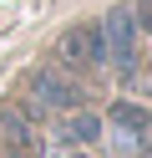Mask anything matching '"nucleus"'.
Instances as JSON below:
<instances>
[{"mask_svg": "<svg viewBox=\"0 0 152 158\" xmlns=\"http://www.w3.org/2000/svg\"><path fill=\"white\" fill-rule=\"evenodd\" d=\"M61 143H66V148L101 143V117L96 112H66V117H61Z\"/></svg>", "mask_w": 152, "mask_h": 158, "instance_id": "6", "label": "nucleus"}, {"mask_svg": "<svg viewBox=\"0 0 152 158\" xmlns=\"http://www.w3.org/2000/svg\"><path fill=\"white\" fill-rule=\"evenodd\" d=\"M132 21H137V31H152V0H137L132 5Z\"/></svg>", "mask_w": 152, "mask_h": 158, "instance_id": "7", "label": "nucleus"}, {"mask_svg": "<svg viewBox=\"0 0 152 158\" xmlns=\"http://www.w3.org/2000/svg\"><path fill=\"white\" fill-rule=\"evenodd\" d=\"M111 127H117L122 138H127L132 148H142V138L152 133V107H142V102H132V97H122V102H111Z\"/></svg>", "mask_w": 152, "mask_h": 158, "instance_id": "5", "label": "nucleus"}, {"mask_svg": "<svg viewBox=\"0 0 152 158\" xmlns=\"http://www.w3.org/2000/svg\"><path fill=\"white\" fill-rule=\"evenodd\" d=\"M30 97H36L41 107H76L81 102V87L71 82V77L51 72V66H41V72H30Z\"/></svg>", "mask_w": 152, "mask_h": 158, "instance_id": "4", "label": "nucleus"}, {"mask_svg": "<svg viewBox=\"0 0 152 158\" xmlns=\"http://www.w3.org/2000/svg\"><path fill=\"white\" fill-rule=\"evenodd\" d=\"M101 31H107V61H117L122 72L137 66V21H132V5H111L101 15Z\"/></svg>", "mask_w": 152, "mask_h": 158, "instance_id": "2", "label": "nucleus"}, {"mask_svg": "<svg viewBox=\"0 0 152 158\" xmlns=\"http://www.w3.org/2000/svg\"><path fill=\"white\" fill-rule=\"evenodd\" d=\"M56 158H86V153H76V148H61V153Z\"/></svg>", "mask_w": 152, "mask_h": 158, "instance_id": "8", "label": "nucleus"}, {"mask_svg": "<svg viewBox=\"0 0 152 158\" xmlns=\"http://www.w3.org/2000/svg\"><path fill=\"white\" fill-rule=\"evenodd\" d=\"M0 158H41V138L20 107H0Z\"/></svg>", "mask_w": 152, "mask_h": 158, "instance_id": "3", "label": "nucleus"}, {"mask_svg": "<svg viewBox=\"0 0 152 158\" xmlns=\"http://www.w3.org/2000/svg\"><path fill=\"white\" fill-rule=\"evenodd\" d=\"M61 56H66V66H76V72H101V66H107V31H101V21L71 26V31L61 36Z\"/></svg>", "mask_w": 152, "mask_h": 158, "instance_id": "1", "label": "nucleus"}]
</instances>
